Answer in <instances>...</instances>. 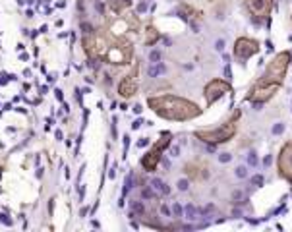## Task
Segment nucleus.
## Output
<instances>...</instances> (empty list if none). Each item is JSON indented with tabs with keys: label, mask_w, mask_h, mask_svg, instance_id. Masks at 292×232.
Instances as JSON below:
<instances>
[{
	"label": "nucleus",
	"mask_w": 292,
	"mask_h": 232,
	"mask_svg": "<svg viewBox=\"0 0 292 232\" xmlns=\"http://www.w3.org/2000/svg\"><path fill=\"white\" fill-rule=\"evenodd\" d=\"M149 106L159 116L168 118V120H192L196 116H199V112H201L197 108V105L190 103L188 99L174 97V95L149 97Z\"/></svg>",
	"instance_id": "nucleus-1"
},
{
	"label": "nucleus",
	"mask_w": 292,
	"mask_h": 232,
	"mask_svg": "<svg viewBox=\"0 0 292 232\" xmlns=\"http://www.w3.org/2000/svg\"><path fill=\"white\" fill-rule=\"evenodd\" d=\"M288 60H290L288 52H279L271 62H269L265 74H263V77L259 81H263V83H281L282 77H284V74H286Z\"/></svg>",
	"instance_id": "nucleus-2"
},
{
	"label": "nucleus",
	"mask_w": 292,
	"mask_h": 232,
	"mask_svg": "<svg viewBox=\"0 0 292 232\" xmlns=\"http://www.w3.org/2000/svg\"><path fill=\"white\" fill-rule=\"evenodd\" d=\"M234 132H236V120H230V122L222 124L221 128H215V130H199V132H196V137L215 145V143L228 141L234 136Z\"/></svg>",
	"instance_id": "nucleus-3"
},
{
	"label": "nucleus",
	"mask_w": 292,
	"mask_h": 232,
	"mask_svg": "<svg viewBox=\"0 0 292 232\" xmlns=\"http://www.w3.org/2000/svg\"><path fill=\"white\" fill-rule=\"evenodd\" d=\"M168 143H170V133H163L161 141L153 147V151L147 153V157H143V161H141L143 168H145V170H153V168H155V166H157V161H159V157H161V151H163Z\"/></svg>",
	"instance_id": "nucleus-4"
},
{
	"label": "nucleus",
	"mask_w": 292,
	"mask_h": 232,
	"mask_svg": "<svg viewBox=\"0 0 292 232\" xmlns=\"http://www.w3.org/2000/svg\"><path fill=\"white\" fill-rule=\"evenodd\" d=\"M256 52H259V43L253 39H238L236 41V46H234V54L238 60H248L250 56H253Z\"/></svg>",
	"instance_id": "nucleus-5"
},
{
	"label": "nucleus",
	"mask_w": 292,
	"mask_h": 232,
	"mask_svg": "<svg viewBox=\"0 0 292 232\" xmlns=\"http://www.w3.org/2000/svg\"><path fill=\"white\" fill-rule=\"evenodd\" d=\"M230 91V85L226 81H221V80H213L209 85L205 87V97H207V103H215V101H219L224 93Z\"/></svg>",
	"instance_id": "nucleus-6"
},
{
	"label": "nucleus",
	"mask_w": 292,
	"mask_h": 232,
	"mask_svg": "<svg viewBox=\"0 0 292 232\" xmlns=\"http://www.w3.org/2000/svg\"><path fill=\"white\" fill-rule=\"evenodd\" d=\"M279 170H281V176H284L286 180L292 182V143L282 147L279 157Z\"/></svg>",
	"instance_id": "nucleus-7"
},
{
	"label": "nucleus",
	"mask_w": 292,
	"mask_h": 232,
	"mask_svg": "<svg viewBox=\"0 0 292 232\" xmlns=\"http://www.w3.org/2000/svg\"><path fill=\"white\" fill-rule=\"evenodd\" d=\"M246 6L256 17H269L273 10V0H246Z\"/></svg>",
	"instance_id": "nucleus-8"
},
{
	"label": "nucleus",
	"mask_w": 292,
	"mask_h": 232,
	"mask_svg": "<svg viewBox=\"0 0 292 232\" xmlns=\"http://www.w3.org/2000/svg\"><path fill=\"white\" fill-rule=\"evenodd\" d=\"M105 56H106L108 62H112V64H126L128 58H130V49L122 50V46H112V49L106 50Z\"/></svg>",
	"instance_id": "nucleus-9"
},
{
	"label": "nucleus",
	"mask_w": 292,
	"mask_h": 232,
	"mask_svg": "<svg viewBox=\"0 0 292 232\" xmlns=\"http://www.w3.org/2000/svg\"><path fill=\"white\" fill-rule=\"evenodd\" d=\"M136 74H132V76H128V77H124L122 81H120V85H118V91H120V95L122 97H132L133 93H136V89H137V85H136Z\"/></svg>",
	"instance_id": "nucleus-10"
},
{
	"label": "nucleus",
	"mask_w": 292,
	"mask_h": 232,
	"mask_svg": "<svg viewBox=\"0 0 292 232\" xmlns=\"http://www.w3.org/2000/svg\"><path fill=\"white\" fill-rule=\"evenodd\" d=\"M165 72H166V66L163 62H155L153 66H149V70H147L149 77H159V76H163Z\"/></svg>",
	"instance_id": "nucleus-11"
},
{
	"label": "nucleus",
	"mask_w": 292,
	"mask_h": 232,
	"mask_svg": "<svg viewBox=\"0 0 292 232\" xmlns=\"http://www.w3.org/2000/svg\"><path fill=\"white\" fill-rule=\"evenodd\" d=\"M151 188L155 190L157 193H161V196H166V193L170 192V190H168V186H166V184L163 182V180H159V178H153V180H151Z\"/></svg>",
	"instance_id": "nucleus-12"
},
{
	"label": "nucleus",
	"mask_w": 292,
	"mask_h": 232,
	"mask_svg": "<svg viewBox=\"0 0 292 232\" xmlns=\"http://www.w3.org/2000/svg\"><path fill=\"white\" fill-rule=\"evenodd\" d=\"M184 211H186V219H190V221H196V219H197V215L201 213L199 209L193 207L192 203H190V205H186V209H184Z\"/></svg>",
	"instance_id": "nucleus-13"
},
{
	"label": "nucleus",
	"mask_w": 292,
	"mask_h": 232,
	"mask_svg": "<svg viewBox=\"0 0 292 232\" xmlns=\"http://www.w3.org/2000/svg\"><path fill=\"white\" fill-rule=\"evenodd\" d=\"M248 165L250 166H257V155H256V151H250L248 153Z\"/></svg>",
	"instance_id": "nucleus-14"
},
{
	"label": "nucleus",
	"mask_w": 292,
	"mask_h": 232,
	"mask_svg": "<svg viewBox=\"0 0 292 232\" xmlns=\"http://www.w3.org/2000/svg\"><path fill=\"white\" fill-rule=\"evenodd\" d=\"M149 60L153 64L159 62V60H161V52H159V50H151V52H149Z\"/></svg>",
	"instance_id": "nucleus-15"
},
{
	"label": "nucleus",
	"mask_w": 292,
	"mask_h": 232,
	"mask_svg": "<svg viewBox=\"0 0 292 232\" xmlns=\"http://www.w3.org/2000/svg\"><path fill=\"white\" fill-rule=\"evenodd\" d=\"M236 176H238V178H246V176H248L246 166H238V168H236Z\"/></svg>",
	"instance_id": "nucleus-16"
},
{
	"label": "nucleus",
	"mask_w": 292,
	"mask_h": 232,
	"mask_svg": "<svg viewBox=\"0 0 292 232\" xmlns=\"http://www.w3.org/2000/svg\"><path fill=\"white\" fill-rule=\"evenodd\" d=\"M143 197H145V199H149V197H155V190H149V188H145V190H143Z\"/></svg>",
	"instance_id": "nucleus-17"
},
{
	"label": "nucleus",
	"mask_w": 292,
	"mask_h": 232,
	"mask_svg": "<svg viewBox=\"0 0 292 232\" xmlns=\"http://www.w3.org/2000/svg\"><path fill=\"white\" fill-rule=\"evenodd\" d=\"M252 184H253V186H261V184H263V176H261V174L253 176V178H252Z\"/></svg>",
	"instance_id": "nucleus-18"
},
{
	"label": "nucleus",
	"mask_w": 292,
	"mask_h": 232,
	"mask_svg": "<svg viewBox=\"0 0 292 232\" xmlns=\"http://www.w3.org/2000/svg\"><path fill=\"white\" fill-rule=\"evenodd\" d=\"M157 41V33L155 29H149V37H147V43H155Z\"/></svg>",
	"instance_id": "nucleus-19"
},
{
	"label": "nucleus",
	"mask_w": 292,
	"mask_h": 232,
	"mask_svg": "<svg viewBox=\"0 0 292 232\" xmlns=\"http://www.w3.org/2000/svg\"><path fill=\"white\" fill-rule=\"evenodd\" d=\"M230 159H232V157H230L228 153H221V155H219V161L221 162H230Z\"/></svg>",
	"instance_id": "nucleus-20"
},
{
	"label": "nucleus",
	"mask_w": 292,
	"mask_h": 232,
	"mask_svg": "<svg viewBox=\"0 0 292 232\" xmlns=\"http://www.w3.org/2000/svg\"><path fill=\"white\" fill-rule=\"evenodd\" d=\"M284 132V126H282V124H277V126H273V133H277V136H279V133H282Z\"/></svg>",
	"instance_id": "nucleus-21"
},
{
	"label": "nucleus",
	"mask_w": 292,
	"mask_h": 232,
	"mask_svg": "<svg viewBox=\"0 0 292 232\" xmlns=\"http://www.w3.org/2000/svg\"><path fill=\"white\" fill-rule=\"evenodd\" d=\"M178 190L186 192V190H188V180H178Z\"/></svg>",
	"instance_id": "nucleus-22"
},
{
	"label": "nucleus",
	"mask_w": 292,
	"mask_h": 232,
	"mask_svg": "<svg viewBox=\"0 0 292 232\" xmlns=\"http://www.w3.org/2000/svg\"><path fill=\"white\" fill-rule=\"evenodd\" d=\"M172 213H174V215H176V217H180V215H182V207H180V205H178V203H176V205L172 207Z\"/></svg>",
	"instance_id": "nucleus-23"
},
{
	"label": "nucleus",
	"mask_w": 292,
	"mask_h": 232,
	"mask_svg": "<svg viewBox=\"0 0 292 232\" xmlns=\"http://www.w3.org/2000/svg\"><path fill=\"white\" fill-rule=\"evenodd\" d=\"M141 124H143V120H141V118H137V120H133L132 128H133V130H137V128H141Z\"/></svg>",
	"instance_id": "nucleus-24"
},
{
	"label": "nucleus",
	"mask_w": 292,
	"mask_h": 232,
	"mask_svg": "<svg viewBox=\"0 0 292 232\" xmlns=\"http://www.w3.org/2000/svg\"><path fill=\"white\" fill-rule=\"evenodd\" d=\"M147 143H149V139H147V137H141L140 141H137V147H145Z\"/></svg>",
	"instance_id": "nucleus-25"
},
{
	"label": "nucleus",
	"mask_w": 292,
	"mask_h": 232,
	"mask_svg": "<svg viewBox=\"0 0 292 232\" xmlns=\"http://www.w3.org/2000/svg\"><path fill=\"white\" fill-rule=\"evenodd\" d=\"M215 49H217V50H222V49H224V41H222V39L217 41V43H215Z\"/></svg>",
	"instance_id": "nucleus-26"
},
{
	"label": "nucleus",
	"mask_w": 292,
	"mask_h": 232,
	"mask_svg": "<svg viewBox=\"0 0 292 232\" xmlns=\"http://www.w3.org/2000/svg\"><path fill=\"white\" fill-rule=\"evenodd\" d=\"M133 211L141 213V211H143V205H141V203H133Z\"/></svg>",
	"instance_id": "nucleus-27"
},
{
	"label": "nucleus",
	"mask_w": 292,
	"mask_h": 232,
	"mask_svg": "<svg viewBox=\"0 0 292 232\" xmlns=\"http://www.w3.org/2000/svg\"><path fill=\"white\" fill-rule=\"evenodd\" d=\"M145 10H147V4H145V2H141L140 6H137V12L141 14V12H145Z\"/></svg>",
	"instance_id": "nucleus-28"
},
{
	"label": "nucleus",
	"mask_w": 292,
	"mask_h": 232,
	"mask_svg": "<svg viewBox=\"0 0 292 232\" xmlns=\"http://www.w3.org/2000/svg\"><path fill=\"white\" fill-rule=\"evenodd\" d=\"M161 211H163V215H166V217H168V215H170V209H168V207H166V205H163V207H161Z\"/></svg>",
	"instance_id": "nucleus-29"
},
{
	"label": "nucleus",
	"mask_w": 292,
	"mask_h": 232,
	"mask_svg": "<svg viewBox=\"0 0 292 232\" xmlns=\"http://www.w3.org/2000/svg\"><path fill=\"white\" fill-rule=\"evenodd\" d=\"M132 110H133V112H136V114H140V112H141V110H143V108H141V106H140V105H136V106H133V108H132Z\"/></svg>",
	"instance_id": "nucleus-30"
},
{
	"label": "nucleus",
	"mask_w": 292,
	"mask_h": 232,
	"mask_svg": "<svg viewBox=\"0 0 292 232\" xmlns=\"http://www.w3.org/2000/svg\"><path fill=\"white\" fill-rule=\"evenodd\" d=\"M170 153H172V157H178V153H180V149H178V147H172V151H170Z\"/></svg>",
	"instance_id": "nucleus-31"
},
{
	"label": "nucleus",
	"mask_w": 292,
	"mask_h": 232,
	"mask_svg": "<svg viewBox=\"0 0 292 232\" xmlns=\"http://www.w3.org/2000/svg\"><path fill=\"white\" fill-rule=\"evenodd\" d=\"M0 221H2V222H6V224H12V222L6 219V215H0Z\"/></svg>",
	"instance_id": "nucleus-32"
},
{
	"label": "nucleus",
	"mask_w": 292,
	"mask_h": 232,
	"mask_svg": "<svg viewBox=\"0 0 292 232\" xmlns=\"http://www.w3.org/2000/svg\"><path fill=\"white\" fill-rule=\"evenodd\" d=\"M56 99L62 101V91H60V89H56Z\"/></svg>",
	"instance_id": "nucleus-33"
}]
</instances>
